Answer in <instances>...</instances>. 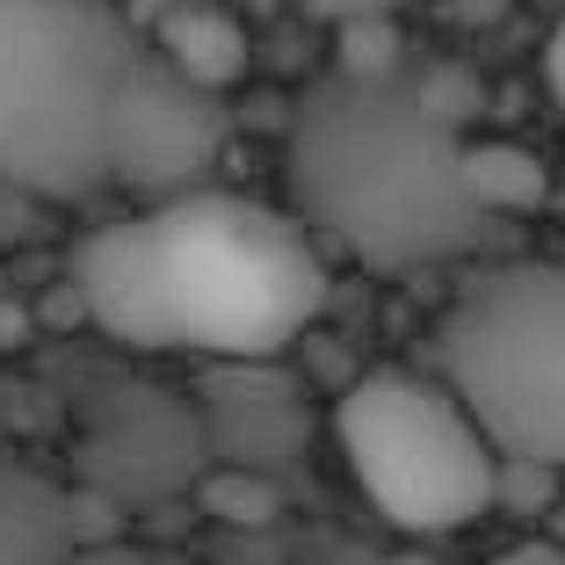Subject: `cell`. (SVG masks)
Wrapping results in <instances>:
<instances>
[{"label": "cell", "instance_id": "8992f818", "mask_svg": "<svg viewBox=\"0 0 565 565\" xmlns=\"http://www.w3.org/2000/svg\"><path fill=\"white\" fill-rule=\"evenodd\" d=\"M217 146H225V109H217V87L189 81L174 58L160 51H138L131 81L117 102V138H109V174L131 182L138 196L167 203L203 189Z\"/></svg>", "mask_w": 565, "mask_h": 565}, {"label": "cell", "instance_id": "8fae6325", "mask_svg": "<svg viewBox=\"0 0 565 565\" xmlns=\"http://www.w3.org/2000/svg\"><path fill=\"white\" fill-rule=\"evenodd\" d=\"M500 565H558L551 551H515V558H500Z\"/></svg>", "mask_w": 565, "mask_h": 565}, {"label": "cell", "instance_id": "9c48e42d", "mask_svg": "<svg viewBox=\"0 0 565 565\" xmlns=\"http://www.w3.org/2000/svg\"><path fill=\"white\" fill-rule=\"evenodd\" d=\"M471 189H479V203L493 217H515V211H536L551 182L522 146H479L471 138Z\"/></svg>", "mask_w": 565, "mask_h": 565}, {"label": "cell", "instance_id": "7a4b0ae2", "mask_svg": "<svg viewBox=\"0 0 565 565\" xmlns=\"http://www.w3.org/2000/svg\"><path fill=\"white\" fill-rule=\"evenodd\" d=\"M81 305L124 349L268 363L327 312V247L298 211L189 189L87 239Z\"/></svg>", "mask_w": 565, "mask_h": 565}, {"label": "cell", "instance_id": "277c9868", "mask_svg": "<svg viewBox=\"0 0 565 565\" xmlns=\"http://www.w3.org/2000/svg\"><path fill=\"white\" fill-rule=\"evenodd\" d=\"M333 443L363 500L406 536H457L500 508L508 457L443 370H363L333 399Z\"/></svg>", "mask_w": 565, "mask_h": 565}, {"label": "cell", "instance_id": "ba28073f", "mask_svg": "<svg viewBox=\"0 0 565 565\" xmlns=\"http://www.w3.org/2000/svg\"><path fill=\"white\" fill-rule=\"evenodd\" d=\"M146 44L160 51V58H174V66H182L189 81H203V87H225L239 66H247L239 22L225 15V8H211V0H174L167 15H152Z\"/></svg>", "mask_w": 565, "mask_h": 565}, {"label": "cell", "instance_id": "3957f363", "mask_svg": "<svg viewBox=\"0 0 565 565\" xmlns=\"http://www.w3.org/2000/svg\"><path fill=\"white\" fill-rule=\"evenodd\" d=\"M146 36L117 0H0V189L95 196Z\"/></svg>", "mask_w": 565, "mask_h": 565}, {"label": "cell", "instance_id": "52a82bcc", "mask_svg": "<svg viewBox=\"0 0 565 565\" xmlns=\"http://www.w3.org/2000/svg\"><path fill=\"white\" fill-rule=\"evenodd\" d=\"M66 551H81L73 500L36 471L0 465V565H66Z\"/></svg>", "mask_w": 565, "mask_h": 565}, {"label": "cell", "instance_id": "6da1fadb", "mask_svg": "<svg viewBox=\"0 0 565 565\" xmlns=\"http://www.w3.org/2000/svg\"><path fill=\"white\" fill-rule=\"evenodd\" d=\"M282 182L319 247L384 276L457 262L500 225L471 189L465 109L399 51H355L305 87L282 131Z\"/></svg>", "mask_w": 565, "mask_h": 565}, {"label": "cell", "instance_id": "30bf717a", "mask_svg": "<svg viewBox=\"0 0 565 565\" xmlns=\"http://www.w3.org/2000/svg\"><path fill=\"white\" fill-rule=\"evenodd\" d=\"M551 95H558V109H565V15H558V30H551Z\"/></svg>", "mask_w": 565, "mask_h": 565}, {"label": "cell", "instance_id": "5b68a950", "mask_svg": "<svg viewBox=\"0 0 565 565\" xmlns=\"http://www.w3.org/2000/svg\"><path fill=\"white\" fill-rule=\"evenodd\" d=\"M435 363L508 465L565 471V262H508L457 290Z\"/></svg>", "mask_w": 565, "mask_h": 565}]
</instances>
